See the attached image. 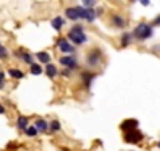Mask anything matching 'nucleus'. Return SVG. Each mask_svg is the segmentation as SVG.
<instances>
[{"instance_id":"obj_25","label":"nucleus","mask_w":160,"mask_h":151,"mask_svg":"<svg viewBox=\"0 0 160 151\" xmlns=\"http://www.w3.org/2000/svg\"><path fill=\"white\" fill-rule=\"evenodd\" d=\"M152 25H160V14L154 19V22H152Z\"/></svg>"},{"instance_id":"obj_1","label":"nucleus","mask_w":160,"mask_h":151,"mask_svg":"<svg viewBox=\"0 0 160 151\" xmlns=\"http://www.w3.org/2000/svg\"><path fill=\"white\" fill-rule=\"evenodd\" d=\"M68 38L72 41V43H75V44H83V43H87V35H85V32H83V27L82 25H74L71 30H69V33H68Z\"/></svg>"},{"instance_id":"obj_21","label":"nucleus","mask_w":160,"mask_h":151,"mask_svg":"<svg viewBox=\"0 0 160 151\" xmlns=\"http://www.w3.org/2000/svg\"><path fill=\"white\" fill-rule=\"evenodd\" d=\"M80 19H87V7H75Z\"/></svg>"},{"instance_id":"obj_3","label":"nucleus","mask_w":160,"mask_h":151,"mask_svg":"<svg viewBox=\"0 0 160 151\" xmlns=\"http://www.w3.org/2000/svg\"><path fill=\"white\" fill-rule=\"evenodd\" d=\"M101 57H102L101 50H99V49H93V50L87 55V63H88L90 66H96V65L101 63Z\"/></svg>"},{"instance_id":"obj_24","label":"nucleus","mask_w":160,"mask_h":151,"mask_svg":"<svg viewBox=\"0 0 160 151\" xmlns=\"http://www.w3.org/2000/svg\"><path fill=\"white\" fill-rule=\"evenodd\" d=\"M83 3H85L87 8H91V7L96 5V0H83Z\"/></svg>"},{"instance_id":"obj_10","label":"nucleus","mask_w":160,"mask_h":151,"mask_svg":"<svg viewBox=\"0 0 160 151\" xmlns=\"http://www.w3.org/2000/svg\"><path fill=\"white\" fill-rule=\"evenodd\" d=\"M112 22H113V25H116L118 29H122V27H126V21H124L121 16H118V14H115V16L112 18Z\"/></svg>"},{"instance_id":"obj_14","label":"nucleus","mask_w":160,"mask_h":151,"mask_svg":"<svg viewBox=\"0 0 160 151\" xmlns=\"http://www.w3.org/2000/svg\"><path fill=\"white\" fill-rule=\"evenodd\" d=\"M46 74L49 76V77H53V76H57V68L52 63H47L46 65Z\"/></svg>"},{"instance_id":"obj_27","label":"nucleus","mask_w":160,"mask_h":151,"mask_svg":"<svg viewBox=\"0 0 160 151\" xmlns=\"http://www.w3.org/2000/svg\"><path fill=\"white\" fill-rule=\"evenodd\" d=\"M5 57H7V49L2 47V58H5Z\"/></svg>"},{"instance_id":"obj_28","label":"nucleus","mask_w":160,"mask_h":151,"mask_svg":"<svg viewBox=\"0 0 160 151\" xmlns=\"http://www.w3.org/2000/svg\"><path fill=\"white\" fill-rule=\"evenodd\" d=\"M158 148H160V142H158Z\"/></svg>"},{"instance_id":"obj_22","label":"nucleus","mask_w":160,"mask_h":151,"mask_svg":"<svg viewBox=\"0 0 160 151\" xmlns=\"http://www.w3.org/2000/svg\"><path fill=\"white\" fill-rule=\"evenodd\" d=\"M60 121H57V120H53V121H50V131H60Z\"/></svg>"},{"instance_id":"obj_5","label":"nucleus","mask_w":160,"mask_h":151,"mask_svg":"<svg viewBox=\"0 0 160 151\" xmlns=\"http://www.w3.org/2000/svg\"><path fill=\"white\" fill-rule=\"evenodd\" d=\"M60 63H61V66L69 68V69H75V68H77V60H75L74 57H71V55L61 57V58H60Z\"/></svg>"},{"instance_id":"obj_16","label":"nucleus","mask_w":160,"mask_h":151,"mask_svg":"<svg viewBox=\"0 0 160 151\" xmlns=\"http://www.w3.org/2000/svg\"><path fill=\"white\" fill-rule=\"evenodd\" d=\"M98 16V11H94L93 8H87V21L88 22H93Z\"/></svg>"},{"instance_id":"obj_13","label":"nucleus","mask_w":160,"mask_h":151,"mask_svg":"<svg viewBox=\"0 0 160 151\" xmlns=\"http://www.w3.org/2000/svg\"><path fill=\"white\" fill-rule=\"evenodd\" d=\"M36 57H38V60H39L41 63H46V65L50 63V55H49L47 52H38Z\"/></svg>"},{"instance_id":"obj_6","label":"nucleus","mask_w":160,"mask_h":151,"mask_svg":"<svg viewBox=\"0 0 160 151\" xmlns=\"http://www.w3.org/2000/svg\"><path fill=\"white\" fill-rule=\"evenodd\" d=\"M58 49H60L61 52H64V54H72V52H74V47H72V46L68 43V39H64V38L58 41Z\"/></svg>"},{"instance_id":"obj_18","label":"nucleus","mask_w":160,"mask_h":151,"mask_svg":"<svg viewBox=\"0 0 160 151\" xmlns=\"http://www.w3.org/2000/svg\"><path fill=\"white\" fill-rule=\"evenodd\" d=\"M27 124H28V121H27V118H25V117H19V118H18V126H19V129L25 131V129L28 128Z\"/></svg>"},{"instance_id":"obj_9","label":"nucleus","mask_w":160,"mask_h":151,"mask_svg":"<svg viewBox=\"0 0 160 151\" xmlns=\"http://www.w3.org/2000/svg\"><path fill=\"white\" fill-rule=\"evenodd\" d=\"M66 18L71 19V21L80 19V16H78V13H77V8H68V10H66Z\"/></svg>"},{"instance_id":"obj_11","label":"nucleus","mask_w":160,"mask_h":151,"mask_svg":"<svg viewBox=\"0 0 160 151\" xmlns=\"http://www.w3.org/2000/svg\"><path fill=\"white\" fill-rule=\"evenodd\" d=\"M35 126L38 128V131H39V132H46V131L49 129V126H50V124H47V123H46L42 118H39V120H36Z\"/></svg>"},{"instance_id":"obj_17","label":"nucleus","mask_w":160,"mask_h":151,"mask_svg":"<svg viewBox=\"0 0 160 151\" xmlns=\"http://www.w3.org/2000/svg\"><path fill=\"white\" fill-rule=\"evenodd\" d=\"M30 72H32L33 76H39V74L42 72V68H41L38 63H33V65H30Z\"/></svg>"},{"instance_id":"obj_19","label":"nucleus","mask_w":160,"mask_h":151,"mask_svg":"<svg viewBox=\"0 0 160 151\" xmlns=\"http://www.w3.org/2000/svg\"><path fill=\"white\" fill-rule=\"evenodd\" d=\"M130 38H132V35H130V33H124V35L121 36V46H122V47L129 46V43H130Z\"/></svg>"},{"instance_id":"obj_15","label":"nucleus","mask_w":160,"mask_h":151,"mask_svg":"<svg viewBox=\"0 0 160 151\" xmlns=\"http://www.w3.org/2000/svg\"><path fill=\"white\" fill-rule=\"evenodd\" d=\"M94 77H96V74H93V72H83V74H82V79H83L85 85H90V82H91Z\"/></svg>"},{"instance_id":"obj_4","label":"nucleus","mask_w":160,"mask_h":151,"mask_svg":"<svg viewBox=\"0 0 160 151\" xmlns=\"http://www.w3.org/2000/svg\"><path fill=\"white\" fill-rule=\"evenodd\" d=\"M141 138H143V135H141V132H138L137 129L127 131L126 135H124V140H126L127 143H138V142H141Z\"/></svg>"},{"instance_id":"obj_12","label":"nucleus","mask_w":160,"mask_h":151,"mask_svg":"<svg viewBox=\"0 0 160 151\" xmlns=\"http://www.w3.org/2000/svg\"><path fill=\"white\" fill-rule=\"evenodd\" d=\"M8 74L11 76L13 79H22V77H24V72H22L21 69H16V68H11V69L8 71Z\"/></svg>"},{"instance_id":"obj_7","label":"nucleus","mask_w":160,"mask_h":151,"mask_svg":"<svg viewBox=\"0 0 160 151\" xmlns=\"http://www.w3.org/2000/svg\"><path fill=\"white\" fill-rule=\"evenodd\" d=\"M137 126H138V121L137 120H126V121H122L121 123V129L122 131H133V129H137Z\"/></svg>"},{"instance_id":"obj_2","label":"nucleus","mask_w":160,"mask_h":151,"mask_svg":"<svg viewBox=\"0 0 160 151\" xmlns=\"http://www.w3.org/2000/svg\"><path fill=\"white\" fill-rule=\"evenodd\" d=\"M151 35H152V27L148 25V24H144V22L138 24L135 27V30H133V36L137 39H140V41H144V39L151 38Z\"/></svg>"},{"instance_id":"obj_20","label":"nucleus","mask_w":160,"mask_h":151,"mask_svg":"<svg viewBox=\"0 0 160 151\" xmlns=\"http://www.w3.org/2000/svg\"><path fill=\"white\" fill-rule=\"evenodd\" d=\"M25 134H27L28 137H35V135L38 134V128H36V126H30V128L25 129Z\"/></svg>"},{"instance_id":"obj_8","label":"nucleus","mask_w":160,"mask_h":151,"mask_svg":"<svg viewBox=\"0 0 160 151\" xmlns=\"http://www.w3.org/2000/svg\"><path fill=\"white\" fill-rule=\"evenodd\" d=\"M64 25V19L61 18V16H57V18H53L52 19V27L58 32V30H61V27Z\"/></svg>"},{"instance_id":"obj_23","label":"nucleus","mask_w":160,"mask_h":151,"mask_svg":"<svg viewBox=\"0 0 160 151\" xmlns=\"http://www.w3.org/2000/svg\"><path fill=\"white\" fill-rule=\"evenodd\" d=\"M22 60L28 65H33V60H32V55L30 54H22Z\"/></svg>"},{"instance_id":"obj_26","label":"nucleus","mask_w":160,"mask_h":151,"mask_svg":"<svg viewBox=\"0 0 160 151\" xmlns=\"http://www.w3.org/2000/svg\"><path fill=\"white\" fill-rule=\"evenodd\" d=\"M140 3L144 5V7H148V5H149V0H140Z\"/></svg>"}]
</instances>
